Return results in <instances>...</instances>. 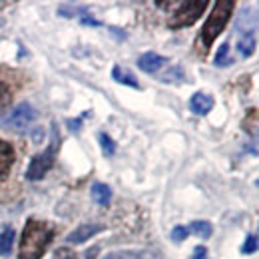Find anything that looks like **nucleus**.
Listing matches in <instances>:
<instances>
[{
	"mask_svg": "<svg viewBox=\"0 0 259 259\" xmlns=\"http://www.w3.org/2000/svg\"><path fill=\"white\" fill-rule=\"evenodd\" d=\"M56 235V227L44 220L30 218L20 237V247H18V259H42L46 247L52 243Z\"/></svg>",
	"mask_w": 259,
	"mask_h": 259,
	"instance_id": "obj_1",
	"label": "nucleus"
},
{
	"mask_svg": "<svg viewBox=\"0 0 259 259\" xmlns=\"http://www.w3.org/2000/svg\"><path fill=\"white\" fill-rule=\"evenodd\" d=\"M233 8H235V4L231 0H220L213 4V10L209 12V16L199 32V44L203 46V50H207L218 40V36L226 30L227 22L233 14Z\"/></svg>",
	"mask_w": 259,
	"mask_h": 259,
	"instance_id": "obj_2",
	"label": "nucleus"
},
{
	"mask_svg": "<svg viewBox=\"0 0 259 259\" xmlns=\"http://www.w3.org/2000/svg\"><path fill=\"white\" fill-rule=\"evenodd\" d=\"M58 150H60V132H58L56 124H52L50 126V142H48V146L40 154H36L32 160H30L28 169H26V180L38 182V180L46 178V174L54 167Z\"/></svg>",
	"mask_w": 259,
	"mask_h": 259,
	"instance_id": "obj_3",
	"label": "nucleus"
},
{
	"mask_svg": "<svg viewBox=\"0 0 259 259\" xmlns=\"http://www.w3.org/2000/svg\"><path fill=\"white\" fill-rule=\"evenodd\" d=\"M207 0H194V2H182L178 6V10L174 12V16L169 18V28L178 30V28H188L197 22V18L201 16V12L205 10Z\"/></svg>",
	"mask_w": 259,
	"mask_h": 259,
	"instance_id": "obj_4",
	"label": "nucleus"
},
{
	"mask_svg": "<svg viewBox=\"0 0 259 259\" xmlns=\"http://www.w3.org/2000/svg\"><path fill=\"white\" fill-rule=\"evenodd\" d=\"M34 120H36V110L28 102H22L2 120V126L10 132H26L34 124Z\"/></svg>",
	"mask_w": 259,
	"mask_h": 259,
	"instance_id": "obj_5",
	"label": "nucleus"
},
{
	"mask_svg": "<svg viewBox=\"0 0 259 259\" xmlns=\"http://www.w3.org/2000/svg\"><path fill=\"white\" fill-rule=\"evenodd\" d=\"M167 64V58L162 54H156V52H146L138 58V68L148 72V74H158L162 72V68Z\"/></svg>",
	"mask_w": 259,
	"mask_h": 259,
	"instance_id": "obj_6",
	"label": "nucleus"
},
{
	"mask_svg": "<svg viewBox=\"0 0 259 259\" xmlns=\"http://www.w3.org/2000/svg\"><path fill=\"white\" fill-rule=\"evenodd\" d=\"M100 231H104V226H100V224H86V226L76 227V229L66 237V241H68V243H74V245H80V243L88 241L90 237H94Z\"/></svg>",
	"mask_w": 259,
	"mask_h": 259,
	"instance_id": "obj_7",
	"label": "nucleus"
},
{
	"mask_svg": "<svg viewBox=\"0 0 259 259\" xmlns=\"http://www.w3.org/2000/svg\"><path fill=\"white\" fill-rule=\"evenodd\" d=\"M190 110H192V114L195 116H205V114H209L211 112V108L215 106V102H213V98L209 96V94H205V92H195L194 96L190 98Z\"/></svg>",
	"mask_w": 259,
	"mask_h": 259,
	"instance_id": "obj_8",
	"label": "nucleus"
},
{
	"mask_svg": "<svg viewBox=\"0 0 259 259\" xmlns=\"http://www.w3.org/2000/svg\"><path fill=\"white\" fill-rule=\"evenodd\" d=\"M12 165H14V148L0 138V182L8 178Z\"/></svg>",
	"mask_w": 259,
	"mask_h": 259,
	"instance_id": "obj_9",
	"label": "nucleus"
},
{
	"mask_svg": "<svg viewBox=\"0 0 259 259\" xmlns=\"http://www.w3.org/2000/svg\"><path fill=\"white\" fill-rule=\"evenodd\" d=\"M112 78H114L118 84H122V86H130V88H136V90H140V88H142V86H140V82H138V78L130 72L128 68L114 66V68H112Z\"/></svg>",
	"mask_w": 259,
	"mask_h": 259,
	"instance_id": "obj_10",
	"label": "nucleus"
},
{
	"mask_svg": "<svg viewBox=\"0 0 259 259\" xmlns=\"http://www.w3.org/2000/svg\"><path fill=\"white\" fill-rule=\"evenodd\" d=\"M237 52L243 56V58H249L255 50V32H241L237 38Z\"/></svg>",
	"mask_w": 259,
	"mask_h": 259,
	"instance_id": "obj_11",
	"label": "nucleus"
},
{
	"mask_svg": "<svg viewBox=\"0 0 259 259\" xmlns=\"http://www.w3.org/2000/svg\"><path fill=\"white\" fill-rule=\"evenodd\" d=\"M92 199L96 201L98 205H110V199H112V190L110 186L106 184H92Z\"/></svg>",
	"mask_w": 259,
	"mask_h": 259,
	"instance_id": "obj_12",
	"label": "nucleus"
},
{
	"mask_svg": "<svg viewBox=\"0 0 259 259\" xmlns=\"http://www.w3.org/2000/svg\"><path fill=\"white\" fill-rule=\"evenodd\" d=\"M98 249H100V247H92V249L86 251V253H74V251L68 249V247H60V249L54 253L52 259H96Z\"/></svg>",
	"mask_w": 259,
	"mask_h": 259,
	"instance_id": "obj_13",
	"label": "nucleus"
},
{
	"mask_svg": "<svg viewBox=\"0 0 259 259\" xmlns=\"http://www.w3.org/2000/svg\"><path fill=\"white\" fill-rule=\"evenodd\" d=\"M160 80L165 82V84H180V82L186 80V72H184L182 66H169L163 72V76H160Z\"/></svg>",
	"mask_w": 259,
	"mask_h": 259,
	"instance_id": "obj_14",
	"label": "nucleus"
},
{
	"mask_svg": "<svg viewBox=\"0 0 259 259\" xmlns=\"http://www.w3.org/2000/svg\"><path fill=\"white\" fill-rule=\"evenodd\" d=\"M12 243H14V229H12V227H6V229L0 233V255H2V257L10 255Z\"/></svg>",
	"mask_w": 259,
	"mask_h": 259,
	"instance_id": "obj_15",
	"label": "nucleus"
},
{
	"mask_svg": "<svg viewBox=\"0 0 259 259\" xmlns=\"http://www.w3.org/2000/svg\"><path fill=\"white\" fill-rule=\"evenodd\" d=\"M104 259H154L148 251H134V249H124V251H114L108 253Z\"/></svg>",
	"mask_w": 259,
	"mask_h": 259,
	"instance_id": "obj_16",
	"label": "nucleus"
},
{
	"mask_svg": "<svg viewBox=\"0 0 259 259\" xmlns=\"http://www.w3.org/2000/svg\"><path fill=\"white\" fill-rule=\"evenodd\" d=\"M188 231H192V233H195L197 237H203V239H209L211 237V233H213V227H211V224L209 222H194L192 226H190V229Z\"/></svg>",
	"mask_w": 259,
	"mask_h": 259,
	"instance_id": "obj_17",
	"label": "nucleus"
},
{
	"mask_svg": "<svg viewBox=\"0 0 259 259\" xmlns=\"http://www.w3.org/2000/svg\"><path fill=\"white\" fill-rule=\"evenodd\" d=\"M98 142H100V148H102L104 156L112 158V156L116 154V144H114V140H112V138H110L108 134L100 132V134H98Z\"/></svg>",
	"mask_w": 259,
	"mask_h": 259,
	"instance_id": "obj_18",
	"label": "nucleus"
},
{
	"mask_svg": "<svg viewBox=\"0 0 259 259\" xmlns=\"http://www.w3.org/2000/svg\"><path fill=\"white\" fill-rule=\"evenodd\" d=\"M231 62H233V58L229 56V42H224V44L218 48V54H215L213 64L215 66H229Z\"/></svg>",
	"mask_w": 259,
	"mask_h": 259,
	"instance_id": "obj_19",
	"label": "nucleus"
},
{
	"mask_svg": "<svg viewBox=\"0 0 259 259\" xmlns=\"http://www.w3.org/2000/svg\"><path fill=\"white\" fill-rule=\"evenodd\" d=\"M10 102H12V92H10L8 84L0 78V110L8 108V104H10Z\"/></svg>",
	"mask_w": 259,
	"mask_h": 259,
	"instance_id": "obj_20",
	"label": "nucleus"
},
{
	"mask_svg": "<svg viewBox=\"0 0 259 259\" xmlns=\"http://www.w3.org/2000/svg\"><path fill=\"white\" fill-rule=\"evenodd\" d=\"M188 235H190L188 227L176 226L174 229H171V233H169V239H171L174 243H182V241H186V239H188Z\"/></svg>",
	"mask_w": 259,
	"mask_h": 259,
	"instance_id": "obj_21",
	"label": "nucleus"
},
{
	"mask_svg": "<svg viewBox=\"0 0 259 259\" xmlns=\"http://www.w3.org/2000/svg\"><path fill=\"white\" fill-rule=\"evenodd\" d=\"M255 251H257V235L255 233H249L247 239H245V243H243V247H241V253L249 255V253H255Z\"/></svg>",
	"mask_w": 259,
	"mask_h": 259,
	"instance_id": "obj_22",
	"label": "nucleus"
},
{
	"mask_svg": "<svg viewBox=\"0 0 259 259\" xmlns=\"http://www.w3.org/2000/svg\"><path fill=\"white\" fill-rule=\"evenodd\" d=\"M205 255H207V249L203 247V245H197L194 249V253H192V257L190 259H205Z\"/></svg>",
	"mask_w": 259,
	"mask_h": 259,
	"instance_id": "obj_23",
	"label": "nucleus"
},
{
	"mask_svg": "<svg viewBox=\"0 0 259 259\" xmlns=\"http://www.w3.org/2000/svg\"><path fill=\"white\" fill-rule=\"evenodd\" d=\"M68 128L72 130V132H80V128H82V120H80V118H76V120H68Z\"/></svg>",
	"mask_w": 259,
	"mask_h": 259,
	"instance_id": "obj_24",
	"label": "nucleus"
}]
</instances>
